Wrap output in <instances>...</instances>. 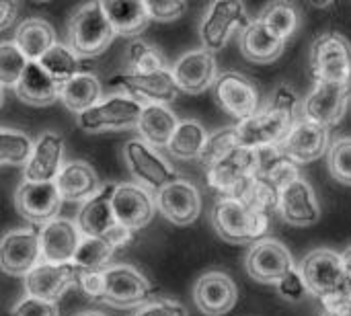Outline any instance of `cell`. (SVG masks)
Segmentation results:
<instances>
[{
    "mask_svg": "<svg viewBox=\"0 0 351 316\" xmlns=\"http://www.w3.org/2000/svg\"><path fill=\"white\" fill-rule=\"evenodd\" d=\"M298 103H300L298 93L290 84H280L274 90L263 111H257L255 115L232 125L239 148L263 150V148L280 146L282 140L290 134V130L298 121L296 119Z\"/></svg>",
    "mask_w": 351,
    "mask_h": 316,
    "instance_id": "cell-1",
    "label": "cell"
},
{
    "mask_svg": "<svg viewBox=\"0 0 351 316\" xmlns=\"http://www.w3.org/2000/svg\"><path fill=\"white\" fill-rule=\"evenodd\" d=\"M68 47L72 53L80 58H97L105 53V49L115 39V31L111 29L101 2H86L78 6L68 21Z\"/></svg>",
    "mask_w": 351,
    "mask_h": 316,
    "instance_id": "cell-2",
    "label": "cell"
},
{
    "mask_svg": "<svg viewBox=\"0 0 351 316\" xmlns=\"http://www.w3.org/2000/svg\"><path fill=\"white\" fill-rule=\"evenodd\" d=\"M267 216L247 208L234 197H222L212 210V224L220 239L232 245H255L269 228Z\"/></svg>",
    "mask_w": 351,
    "mask_h": 316,
    "instance_id": "cell-3",
    "label": "cell"
},
{
    "mask_svg": "<svg viewBox=\"0 0 351 316\" xmlns=\"http://www.w3.org/2000/svg\"><path fill=\"white\" fill-rule=\"evenodd\" d=\"M300 274L308 286V294L317 296L321 304L350 296V286L343 274L341 257L329 249L308 253L300 263Z\"/></svg>",
    "mask_w": 351,
    "mask_h": 316,
    "instance_id": "cell-4",
    "label": "cell"
},
{
    "mask_svg": "<svg viewBox=\"0 0 351 316\" xmlns=\"http://www.w3.org/2000/svg\"><path fill=\"white\" fill-rule=\"evenodd\" d=\"M311 72L315 82L351 84V43L337 31H327L311 47Z\"/></svg>",
    "mask_w": 351,
    "mask_h": 316,
    "instance_id": "cell-5",
    "label": "cell"
},
{
    "mask_svg": "<svg viewBox=\"0 0 351 316\" xmlns=\"http://www.w3.org/2000/svg\"><path fill=\"white\" fill-rule=\"evenodd\" d=\"M123 160H125L132 177L138 181V185H142L154 193L160 191L162 187H167L169 183L181 179L179 173L169 165V160L165 156H160L156 148L148 146L140 138L125 142Z\"/></svg>",
    "mask_w": 351,
    "mask_h": 316,
    "instance_id": "cell-6",
    "label": "cell"
},
{
    "mask_svg": "<svg viewBox=\"0 0 351 316\" xmlns=\"http://www.w3.org/2000/svg\"><path fill=\"white\" fill-rule=\"evenodd\" d=\"M251 23L247 8L239 0H216L208 6L199 23V39L206 51L222 49L234 31H243Z\"/></svg>",
    "mask_w": 351,
    "mask_h": 316,
    "instance_id": "cell-7",
    "label": "cell"
},
{
    "mask_svg": "<svg viewBox=\"0 0 351 316\" xmlns=\"http://www.w3.org/2000/svg\"><path fill=\"white\" fill-rule=\"evenodd\" d=\"M105 294L103 302L119 308L146 304L154 294V286L150 280L132 265H109L103 269Z\"/></svg>",
    "mask_w": 351,
    "mask_h": 316,
    "instance_id": "cell-8",
    "label": "cell"
},
{
    "mask_svg": "<svg viewBox=\"0 0 351 316\" xmlns=\"http://www.w3.org/2000/svg\"><path fill=\"white\" fill-rule=\"evenodd\" d=\"M142 107L138 101L125 95H111L105 101H99L90 109L78 115V125L88 132H107V130H123L138 123Z\"/></svg>",
    "mask_w": 351,
    "mask_h": 316,
    "instance_id": "cell-9",
    "label": "cell"
},
{
    "mask_svg": "<svg viewBox=\"0 0 351 316\" xmlns=\"http://www.w3.org/2000/svg\"><path fill=\"white\" fill-rule=\"evenodd\" d=\"M212 86L218 107H222L228 115L237 117L239 121L259 111V90L249 76L228 70L218 74Z\"/></svg>",
    "mask_w": 351,
    "mask_h": 316,
    "instance_id": "cell-10",
    "label": "cell"
},
{
    "mask_svg": "<svg viewBox=\"0 0 351 316\" xmlns=\"http://www.w3.org/2000/svg\"><path fill=\"white\" fill-rule=\"evenodd\" d=\"M111 86H117L123 90L125 97L138 101L140 105H169L179 88L175 84V78L169 70L154 72V74H117L111 76Z\"/></svg>",
    "mask_w": 351,
    "mask_h": 316,
    "instance_id": "cell-11",
    "label": "cell"
},
{
    "mask_svg": "<svg viewBox=\"0 0 351 316\" xmlns=\"http://www.w3.org/2000/svg\"><path fill=\"white\" fill-rule=\"evenodd\" d=\"M350 97L351 84L315 82V88L302 103V119L329 130L346 115Z\"/></svg>",
    "mask_w": 351,
    "mask_h": 316,
    "instance_id": "cell-12",
    "label": "cell"
},
{
    "mask_svg": "<svg viewBox=\"0 0 351 316\" xmlns=\"http://www.w3.org/2000/svg\"><path fill=\"white\" fill-rule=\"evenodd\" d=\"M111 210L117 224L128 230H142L154 218V195L138 183H119L111 195Z\"/></svg>",
    "mask_w": 351,
    "mask_h": 316,
    "instance_id": "cell-13",
    "label": "cell"
},
{
    "mask_svg": "<svg viewBox=\"0 0 351 316\" xmlns=\"http://www.w3.org/2000/svg\"><path fill=\"white\" fill-rule=\"evenodd\" d=\"M255 173H257V150L234 148L206 169V179L210 187L222 193V197H230Z\"/></svg>",
    "mask_w": 351,
    "mask_h": 316,
    "instance_id": "cell-14",
    "label": "cell"
},
{
    "mask_svg": "<svg viewBox=\"0 0 351 316\" xmlns=\"http://www.w3.org/2000/svg\"><path fill=\"white\" fill-rule=\"evenodd\" d=\"M82 269L76 263H39L25 276L27 296L58 302L74 284H78Z\"/></svg>",
    "mask_w": 351,
    "mask_h": 316,
    "instance_id": "cell-15",
    "label": "cell"
},
{
    "mask_svg": "<svg viewBox=\"0 0 351 316\" xmlns=\"http://www.w3.org/2000/svg\"><path fill=\"white\" fill-rule=\"evenodd\" d=\"M41 263L39 232L31 228L10 230L0 239V269L8 276H27Z\"/></svg>",
    "mask_w": 351,
    "mask_h": 316,
    "instance_id": "cell-16",
    "label": "cell"
},
{
    "mask_svg": "<svg viewBox=\"0 0 351 316\" xmlns=\"http://www.w3.org/2000/svg\"><path fill=\"white\" fill-rule=\"evenodd\" d=\"M154 204L160 210V214L177 226L193 224L202 214L199 189L185 179H177L160 191H156Z\"/></svg>",
    "mask_w": 351,
    "mask_h": 316,
    "instance_id": "cell-17",
    "label": "cell"
},
{
    "mask_svg": "<svg viewBox=\"0 0 351 316\" xmlns=\"http://www.w3.org/2000/svg\"><path fill=\"white\" fill-rule=\"evenodd\" d=\"M245 267L253 280L261 284H278L296 265L288 247H284L280 241L265 239V241H257L249 249Z\"/></svg>",
    "mask_w": 351,
    "mask_h": 316,
    "instance_id": "cell-18",
    "label": "cell"
},
{
    "mask_svg": "<svg viewBox=\"0 0 351 316\" xmlns=\"http://www.w3.org/2000/svg\"><path fill=\"white\" fill-rule=\"evenodd\" d=\"M14 206L23 218L33 224H47L58 218L62 208V197L58 193L56 181L29 183L23 181L14 193Z\"/></svg>",
    "mask_w": 351,
    "mask_h": 316,
    "instance_id": "cell-19",
    "label": "cell"
},
{
    "mask_svg": "<svg viewBox=\"0 0 351 316\" xmlns=\"http://www.w3.org/2000/svg\"><path fill=\"white\" fill-rule=\"evenodd\" d=\"M171 74L175 78V84L179 90L189 93V95H197L204 93L206 88H210L216 78H218V64L214 53L202 49H191L187 53H183L173 66H171Z\"/></svg>",
    "mask_w": 351,
    "mask_h": 316,
    "instance_id": "cell-20",
    "label": "cell"
},
{
    "mask_svg": "<svg viewBox=\"0 0 351 316\" xmlns=\"http://www.w3.org/2000/svg\"><path fill=\"white\" fill-rule=\"evenodd\" d=\"M278 150L296 167L313 162L329 150V130L306 119H298Z\"/></svg>",
    "mask_w": 351,
    "mask_h": 316,
    "instance_id": "cell-21",
    "label": "cell"
},
{
    "mask_svg": "<svg viewBox=\"0 0 351 316\" xmlns=\"http://www.w3.org/2000/svg\"><path fill=\"white\" fill-rule=\"evenodd\" d=\"M239 290L230 276L222 271L204 274L193 286V302L206 316H222L230 313L237 304Z\"/></svg>",
    "mask_w": 351,
    "mask_h": 316,
    "instance_id": "cell-22",
    "label": "cell"
},
{
    "mask_svg": "<svg viewBox=\"0 0 351 316\" xmlns=\"http://www.w3.org/2000/svg\"><path fill=\"white\" fill-rule=\"evenodd\" d=\"M282 218L292 226H313L321 218V208L315 189L302 177L292 179L280 189V210Z\"/></svg>",
    "mask_w": 351,
    "mask_h": 316,
    "instance_id": "cell-23",
    "label": "cell"
},
{
    "mask_svg": "<svg viewBox=\"0 0 351 316\" xmlns=\"http://www.w3.org/2000/svg\"><path fill=\"white\" fill-rule=\"evenodd\" d=\"M82 234L78 226L66 218L47 222L39 232L41 263H72Z\"/></svg>",
    "mask_w": 351,
    "mask_h": 316,
    "instance_id": "cell-24",
    "label": "cell"
},
{
    "mask_svg": "<svg viewBox=\"0 0 351 316\" xmlns=\"http://www.w3.org/2000/svg\"><path fill=\"white\" fill-rule=\"evenodd\" d=\"M64 158V140L56 132H43L33 144L31 156L25 165V181L45 183L56 181Z\"/></svg>",
    "mask_w": 351,
    "mask_h": 316,
    "instance_id": "cell-25",
    "label": "cell"
},
{
    "mask_svg": "<svg viewBox=\"0 0 351 316\" xmlns=\"http://www.w3.org/2000/svg\"><path fill=\"white\" fill-rule=\"evenodd\" d=\"M56 187L62 202H88L101 191L103 183L88 162L70 160L62 165L56 177Z\"/></svg>",
    "mask_w": 351,
    "mask_h": 316,
    "instance_id": "cell-26",
    "label": "cell"
},
{
    "mask_svg": "<svg viewBox=\"0 0 351 316\" xmlns=\"http://www.w3.org/2000/svg\"><path fill=\"white\" fill-rule=\"evenodd\" d=\"M115 185L107 183L101 187V191L90 197L88 202H84V206L78 212V230L82 236H95V239H103L117 222L113 218V210H111V195H113Z\"/></svg>",
    "mask_w": 351,
    "mask_h": 316,
    "instance_id": "cell-27",
    "label": "cell"
},
{
    "mask_svg": "<svg viewBox=\"0 0 351 316\" xmlns=\"http://www.w3.org/2000/svg\"><path fill=\"white\" fill-rule=\"evenodd\" d=\"M284 39L274 35L263 23L257 19L251 21L243 31H241V51L247 60L257 62V64H269L278 60L284 49H286Z\"/></svg>",
    "mask_w": 351,
    "mask_h": 316,
    "instance_id": "cell-28",
    "label": "cell"
},
{
    "mask_svg": "<svg viewBox=\"0 0 351 316\" xmlns=\"http://www.w3.org/2000/svg\"><path fill=\"white\" fill-rule=\"evenodd\" d=\"M58 86L60 84L37 62H27L19 82L14 84V90L23 103L33 107H45L58 99Z\"/></svg>",
    "mask_w": 351,
    "mask_h": 316,
    "instance_id": "cell-29",
    "label": "cell"
},
{
    "mask_svg": "<svg viewBox=\"0 0 351 316\" xmlns=\"http://www.w3.org/2000/svg\"><path fill=\"white\" fill-rule=\"evenodd\" d=\"M101 8L107 16L109 25H111V29L115 31V35L134 37V35L142 33L150 23L146 2L107 0V2H101Z\"/></svg>",
    "mask_w": 351,
    "mask_h": 316,
    "instance_id": "cell-30",
    "label": "cell"
},
{
    "mask_svg": "<svg viewBox=\"0 0 351 316\" xmlns=\"http://www.w3.org/2000/svg\"><path fill=\"white\" fill-rule=\"evenodd\" d=\"M179 119L167 105H144L140 119L136 123L140 132V140H144L152 148H167Z\"/></svg>",
    "mask_w": 351,
    "mask_h": 316,
    "instance_id": "cell-31",
    "label": "cell"
},
{
    "mask_svg": "<svg viewBox=\"0 0 351 316\" xmlns=\"http://www.w3.org/2000/svg\"><path fill=\"white\" fill-rule=\"evenodd\" d=\"M14 43L27 58V62H39V58L56 45V31L43 19H25L14 33Z\"/></svg>",
    "mask_w": 351,
    "mask_h": 316,
    "instance_id": "cell-32",
    "label": "cell"
},
{
    "mask_svg": "<svg viewBox=\"0 0 351 316\" xmlns=\"http://www.w3.org/2000/svg\"><path fill=\"white\" fill-rule=\"evenodd\" d=\"M58 99L74 113H84L101 99V82L88 72H80L58 86Z\"/></svg>",
    "mask_w": 351,
    "mask_h": 316,
    "instance_id": "cell-33",
    "label": "cell"
},
{
    "mask_svg": "<svg viewBox=\"0 0 351 316\" xmlns=\"http://www.w3.org/2000/svg\"><path fill=\"white\" fill-rule=\"evenodd\" d=\"M208 132L206 127L195 121V119H183L177 123L169 144H167V150L179 158V160H199L202 152H204V146L208 142Z\"/></svg>",
    "mask_w": 351,
    "mask_h": 316,
    "instance_id": "cell-34",
    "label": "cell"
},
{
    "mask_svg": "<svg viewBox=\"0 0 351 316\" xmlns=\"http://www.w3.org/2000/svg\"><path fill=\"white\" fill-rule=\"evenodd\" d=\"M257 175L263 177L265 181H269L271 185H276L278 189L288 185L292 179L300 177L298 167L292 160H288L278 150V146L257 150Z\"/></svg>",
    "mask_w": 351,
    "mask_h": 316,
    "instance_id": "cell-35",
    "label": "cell"
},
{
    "mask_svg": "<svg viewBox=\"0 0 351 316\" xmlns=\"http://www.w3.org/2000/svg\"><path fill=\"white\" fill-rule=\"evenodd\" d=\"M257 21L263 23L274 35H278L284 41H288L296 33V29L300 25L298 10L290 2H271V4H267L259 12Z\"/></svg>",
    "mask_w": 351,
    "mask_h": 316,
    "instance_id": "cell-36",
    "label": "cell"
},
{
    "mask_svg": "<svg viewBox=\"0 0 351 316\" xmlns=\"http://www.w3.org/2000/svg\"><path fill=\"white\" fill-rule=\"evenodd\" d=\"M58 84L70 80L72 76L80 74L82 68H80V60L72 53V49L68 45H62V43H56L51 45L37 62Z\"/></svg>",
    "mask_w": 351,
    "mask_h": 316,
    "instance_id": "cell-37",
    "label": "cell"
},
{
    "mask_svg": "<svg viewBox=\"0 0 351 316\" xmlns=\"http://www.w3.org/2000/svg\"><path fill=\"white\" fill-rule=\"evenodd\" d=\"M125 66L130 68V74H154L169 70L165 56L142 39H136L125 47Z\"/></svg>",
    "mask_w": 351,
    "mask_h": 316,
    "instance_id": "cell-38",
    "label": "cell"
},
{
    "mask_svg": "<svg viewBox=\"0 0 351 316\" xmlns=\"http://www.w3.org/2000/svg\"><path fill=\"white\" fill-rule=\"evenodd\" d=\"M113 253V247L105 239L82 236L72 263H76L82 271H103L105 267H109Z\"/></svg>",
    "mask_w": 351,
    "mask_h": 316,
    "instance_id": "cell-39",
    "label": "cell"
},
{
    "mask_svg": "<svg viewBox=\"0 0 351 316\" xmlns=\"http://www.w3.org/2000/svg\"><path fill=\"white\" fill-rule=\"evenodd\" d=\"M33 150V140L19 132L0 127V165L10 167H25Z\"/></svg>",
    "mask_w": 351,
    "mask_h": 316,
    "instance_id": "cell-40",
    "label": "cell"
},
{
    "mask_svg": "<svg viewBox=\"0 0 351 316\" xmlns=\"http://www.w3.org/2000/svg\"><path fill=\"white\" fill-rule=\"evenodd\" d=\"M27 66V58L14 41L0 43V86H14Z\"/></svg>",
    "mask_w": 351,
    "mask_h": 316,
    "instance_id": "cell-41",
    "label": "cell"
},
{
    "mask_svg": "<svg viewBox=\"0 0 351 316\" xmlns=\"http://www.w3.org/2000/svg\"><path fill=\"white\" fill-rule=\"evenodd\" d=\"M327 165L335 181L351 185V138H339L329 146Z\"/></svg>",
    "mask_w": 351,
    "mask_h": 316,
    "instance_id": "cell-42",
    "label": "cell"
},
{
    "mask_svg": "<svg viewBox=\"0 0 351 316\" xmlns=\"http://www.w3.org/2000/svg\"><path fill=\"white\" fill-rule=\"evenodd\" d=\"M234 148H239L234 127H222V130L208 136V142H206L204 152L199 156V162L204 165V169H208L210 165H214L216 160H220L224 154H228Z\"/></svg>",
    "mask_w": 351,
    "mask_h": 316,
    "instance_id": "cell-43",
    "label": "cell"
},
{
    "mask_svg": "<svg viewBox=\"0 0 351 316\" xmlns=\"http://www.w3.org/2000/svg\"><path fill=\"white\" fill-rule=\"evenodd\" d=\"M276 286H278L280 296L288 302H300L308 296V286L298 267H292Z\"/></svg>",
    "mask_w": 351,
    "mask_h": 316,
    "instance_id": "cell-44",
    "label": "cell"
},
{
    "mask_svg": "<svg viewBox=\"0 0 351 316\" xmlns=\"http://www.w3.org/2000/svg\"><path fill=\"white\" fill-rule=\"evenodd\" d=\"M10 316H60V313H58V304L56 302H47V300H41V298L25 296V298H21L12 306Z\"/></svg>",
    "mask_w": 351,
    "mask_h": 316,
    "instance_id": "cell-45",
    "label": "cell"
},
{
    "mask_svg": "<svg viewBox=\"0 0 351 316\" xmlns=\"http://www.w3.org/2000/svg\"><path fill=\"white\" fill-rule=\"evenodd\" d=\"M146 10H148V16L154 19V21H175L179 19L185 10H187V4L185 2H165V0H148L146 2Z\"/></svg>",
    "mask_w": 351,
    "mask_h": 316,
    "instance_id": "cell-46",
    "label": "cell"
},
{
    "mask_svg": "<svg viewBox=\"0 0 351 316\" xmlns=\"http://www.w3.org/2000/svg\"><path fill=\"white\" fill-rule=\"evenodd\" d=\"M134 316H187V311L183 304H179L175 300L160 298V300H152V302L142 304Z\"/></svg>",
    "mask_w": 351,
    "mask_h": 316,
    "instance_id": "cell-47",
    "label": "cell"
},
{
    "mask_svg": "<svg viewBox=\"0 0 351 316\" xmlns=\"http://www.w3.org/2000/svg\"><path fill=\"white\" fill-rule=\"evenodd\" d=\"M78 286H80L82 294L88 296L90 300H103V294H105L103 271H82Z\"/></svg>",
    "mask_w": 351,
    "mask_h": 316,
    "instance_id": "cell-48",
    "label": "cell"
},
{
    "mask_svg": "<svg viewBox=\"0 0 351 316\" xmlns=\"http://www.w3.org/2000/svg\"><path fill=\"white\" fill-rule=\"evenodd\" d=\"M111 247H113V251H117V249H121V247H125L128 243H132V239H134V232L132 230H128L125 226H121V224H115L105 236H103Z\"/></svg>",
    "mask_w": 351,
    "mask_h": 316,
    "instance_id": "cell-49",
    "label": "cell"
},
{
    "mask_svg": "<svg viewBox=\"0 0 351 316\" xmlns=\"http://www.w3.org/2000/svg\"><path fill=\"white\" fill-rule=\"evenodd\" d=\"M19 4L14 0H0V31L8 29L16 21Z\"/></svg>",
    "mask_w": 351,
    "mask_h": 316,
    "instance_id": "cell-50",
    "label": "cell"
},
{
    "mask_svg": "<svg viewBox=\"0 0 351 316\" xmlns=\"http://www.w3.org/2000/svg\"><path fill=\"white\" fill-rule=\"evenodd\" d=\"M339 257H341L343 274H346V280H348V286H350V290H351V247H348Z\"/></svg>",
    "mask_w": 351,
    "mask_h": 316,
    "instance_id": "cell-51",
    "label": "cell"
},
{
    "mask_svg": "<svg viewBox=\"0 0 351 316\" xmlns=\"http://www.w3.org/2000/svg\"><path fill=\"white\" fill-rule=\"evenodd\" d=\"M321 316H346L337 306H323V315Z\"/></svg>",
    "mask_w": 351,
    "mask_h": 316,
    "instance_id": "cell-52",
    "label": "cell"
},
{
    "mask_svg": "<svg viewBox=\"0 0 351 316\" xmlns=\"http://www.w3.org/2000/svg\"><path fill=\"white\" fill-rule=\"evenodd\" d=\"M78 316H105V315H99V313H82V315Z\"/></svg>",
    "mask_w": 351,
    "mask_h": 316,
    "instance_id": "cell-53",
    "label": "cell"
},
{
    "mask_svg": "<svg viewBox=\"0 0 351 316\" xmlns=\"http://www.w3.org/2000/svg\"><path fill=\"white\" fill-rule=\"evenodd\" d=\"M2 101H4V93H2V86H0V107H2Z\"/></svg>",
    "mask_w": 351,
    "mask_h": 316,
    "instance_id": "cell-54",
    "label": "cell"
},
{
    "mask_svg": "<svg viewBox=\"0 0 351 316\" xmlns=\"http://www.w3.org/2000/svg\"><path fill=\"white\" fill-rule=\"evenodd\" d=\"M350 300H351V292H350Z\"/></svg>",
    "mask_w": 351,
    "mask_h": 316,
    "instance_id": "cell-55",
    "label": "cell"
}]
</instances>
